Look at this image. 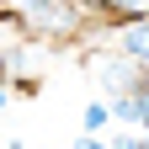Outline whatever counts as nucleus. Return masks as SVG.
Here are the masks:
<instances>
[{
	"instance_id": "obj_1",
	"label": "nucleus",
	"mask_w": 149,
	"mask_h": 149,
	"mask_svg": "<svg viewBox=\"0 0 149 149\" xmlns=\"http://www.w3.org/2000/svg\"><path fill=\"white\" fill-rule=\"evenodd\" d=\"M11 11H22L27 37H32V32H43V37H69V32H80V6H74V0H11Z\"/></svg>"
},
{
	"instance_id": "obj_2",
	"label": "nucleus",
	"mask_w": 149,
	"mask_h": 149,
	"mask_svg": "<svg viewBox=\"0 0 149 149\" xmlns=\"http://www.w3.org/2000/svg\"><path fill=\"white\" fill-rule=\"evenodd\" d=\"M144 74H149V69L133 59V53H123V48H112V53H96V85L107 91V96H133Z\"/></svg>"
},
{
	"instance_id": "obj_3",
	"label": "nucleus",
	"mask_w": 149,
	"mask_h": 149,
	"mask_svg": "<svg viewBox=\"0 0 149 149\" xmlns=\"http://www.w3.org/2000/svg\"><path fill=\"white\" fill-rule=\"evenodd\" d=\"M117 48H123V53H133V59L149 69V16H144V22H123V32H117Z\"/></svg>"
},
{
	"instance_id": "obj_4",
	"label": "nucleus",
	"mask_w": 149,
	"mask_h": 149,
	"mask_svg": "<svg viewBox=\"0 0 149 149\" xmlns=\"http://www.w3.org/2000/svg\"><path fill=\"white\" fill-rule=\"evenodd\" d=\"M107 16H117V22H144L149 16V0H96Z\"/></svg>"
},
{
	"instance_id": "obj_5",
	"label": "nucleus",
	"mask_w": 149,
	"mask_h": 149,
	"mask_svg": "<svg viewBox=\"0 0 149 149\" xmlns=\"http://www.w3.org/2000/svg\"><path fill=\"white\" fill-rule=\"evenodd\" d=\"M80 123H85V133H101V128L112 123V101H91V107L80 112Z\"/></svg>"
},
{
	"instance_id": "obj_6",
	"label": "nucleus",
	"mask_w": 149,
	"mask_h": 149,
	"mask_svg": "<svg viewBox=\"0 0 149 149\" xmlns=\"http://www.w3.org/2000/svg\"><path fill=\"white\" fill-rule=\"evenodd\" d=\"M112 149H144V128H133V123H123V133L112 139Z\"/></svg>"
},
{
	"instance_id": "obj_7",
	"label": "nucleus",
	"mask_w": 149,
	"mask_h": 149,
	"mask_svg": "<svg viewBox=\"0 0 149 149\" xmlns=\"http://www.w3.org/2000/svg\"><path fill=\"white\" fill-rule=\"evenodd\" d=\"M133 101H139V128H149V74L139 80V91H133Z\"/></svg>"
},
{
	"instance_id": "obj_8",
	"label": "nucleus",
	"mask_w": 149,
	"mask_h": 149,
	"mask_svg": "<svg viewBox=\"0 0 149 149\" xmlns=\"http://www.w3.org/2000/svg\"><path fill=\"white\" fill-rule=\"evenodd\" d=\"M74 149H112V144H101L96 133H80V139H74Z\"/></svg>"
},
{
	"instance_id": "obj_9",
	"label": "nucleus",
	"mask_w": 149,
	"mask_h": 149,
	"mask_svg": "<svg viewBox=\"0 0 149 149\" xmlns=\"http://www.w3.org/2000/svg\"><path fill=\"white\" fill-rule=\"evenodd\" d=\"M0 107H6V85H0Z\"/></svg>"
},
{
	"instance_id": "obj_10",
	"label": "nucleus",
	"mask_w": 149,
	"mask_h": 149,
	"mask_svg": "<svg viewBox=\"0 0 149 149\" xmlns=\"http://www.w3.org/2000/svg\"><path fill=\"white\" fill-rule=\"evenodd\" d=\"M144 149H149V128H144Z\"/></svg>"
}]
</instances>
